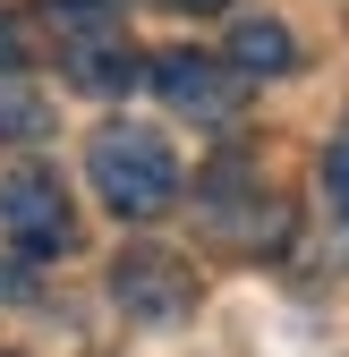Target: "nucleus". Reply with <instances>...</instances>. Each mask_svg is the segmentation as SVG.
<instances>
[{"label":"nucleus","instance_id":"1","mask_svg":"<svg viewBox=\"0 0 349 357\" xmlns=\"http://www.w3.org/2000/svg\"><path fill=\"white\" fill-rule=\"evenodd\" d=\"M85 178H94L103 213H119V221H154V213L179 204V153L154 128H128V119L85 137Z\"/></svg>","mask_w":349,"mask_h":357},{"label":"nucleus","instance_id":"2","mask_svg":"<svg viewBox=\"0 0 349 357\" xmlns=\"http://www.w3.org/2000/svg\"><path fill=\"white\" fill-rule=\"evenodd\" d=\"M196 221H205V238L230 247V255H273L290 238V204L265 188V170H247V162H213L196 178Z\"/></svg>","mask_w":349,"mask_h":357},{"label":"nucleus","instance_id":"3","mask_svg":"<svg viewBox=\"0 0 349 357\" xmlns=\"http://www.w3.org/2000/svg\"><path fill=\"white\" fill-rule=\"evenodd\" d=\"M111 9H94V0H52V26L68 34L60 43V68H68V85H77V94H128V85H137L145 77V60L137 52H128V43L103 26Z\"/></svg>","mask_w":349,"mask_h":357},{"label":"nucleus","instance_id":"4","mask_svg":"<svg viewBox=\"0 0 349 357\" xmlns=\"http://www.w3.org/2000/svg\"><path fill=\"white\" fill-rule=\"evenodd\" d=\"M0 230H9V247L26 264H52L77 247V213L60 196V178L43 170V162H17L9 178H0Z\"/></svg>","mask_w":349,"mask_h":357},{"label":"nucleus","instance_id":"5","mask_svg":"<svg viewBox=\"0 0 349 357\" xmlns=\"http://www.w3.org/2000/svg\"><path fill=\"white\" fill-rule=\"evenodd\" d=\"M196 273H188V255H170V247H128L111 264V298L128 306L137 324H188L196 315Z\"/></svg>","mask_w":349,"mask_h":357},{"label":"nucleus","instance_id":"6","mask_svg":"<svg viewBox=\"0 0 349 357\" xmlns=\"http://www.w3.org/2000/svg\"><path fill=\"white\" fill-rule=\"evenodd\" d=\"M154 68V94L170 102V111H188V119H239V68L230 60H205V52H162V60H145Z\"/></svg>","mask_w":349,"mask_h":357},{"label":"nucleus","instance_id":"7","mask_svg":"<svg viewBox=\"0 0 349 357\" xmlns=\"http://www.w3.org/2000/svg\"><path fill=\"white\" fill-rule=\"evenodd\" d=\"M222 60H230L239 77H290V68H298V34H290L281 17H239L230 43H222Z\"/></svg>","mask_w":349,"mask_h":357},{"label":"nucleus","instance_id":"8","mask_svg":"<svg viewBox=\"0 0 349 357\" xmlns=\"http://www.w3.org/2000/svg\"><path fill=\"white\" fill-rule=\"evenodd\" d=\"M324 196H332V213L349 221V137H341V145L324 153Z\"/></svg>","mask_w":349,"mask_h":357},{"label":"nucleus","instance_id":"9","mask_svg":"<svg viewBox=\"0 0 349 357\" xmlns=\"http://www.w3.org/2000/svg\"><path fill=\"white\" fill-rule=\"evenodd\" d=\"M26 68V34H17V17H0V77H17Z\"/></svg>","mask_w":349,"mask_h":357},{"label":"nucleus","instance_id":"10","mask_svg":"<svg viewBox=\"0 0 349 357\" xmlns=\"http://www.w3.org/2000/svg\"><path fill=\"white\" fill-rule=\"evenodd\" d=\"M26 298V273H17V264H0V306H17Z\"/></svg>","mask_w":349,"mask_h":357},{"label":"nucleus","instance_id":"11","mask_svg":"<svg viewBox=\"0 0 349 357\" xmlns=\"http://www.w3.org/2000/svg\"><path fill=\"white\" fill-rule=\"evenodd\" d=\"M162 9H188V17H205V9H230V0H162Z\"/></svg>","mask_w":349,"mask_h":357},{"label":"nucleus","instance_id":"12","mask_svg":"<svg viewBox=\"0 0 349 357\" xmlns=\"http://www.w3.org/2000/svg\"><path fill=\"white\" fill-rule=\"evenodd\" d=\"M94 9H119V0H94Z\"/></svg>","mask_w":349,"mask_h":357},{"label":"nucleus","instance_id":"13","mask_svg":"<svg viewBox=\"0 0 349 357\" xmlns=\"http://www.w3.org/2000/svg\"><path fill=\"white\" fill-rule=\"evenodd\" d=\"M0 357H17V349H0Z\"/></svg>","mask_w":349,"mask_h":357}]
</instances>
